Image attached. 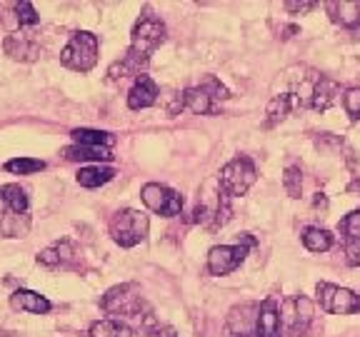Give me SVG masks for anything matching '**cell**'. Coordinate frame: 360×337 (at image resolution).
I'll return each instance as SVG.
<instances>
[{
	"mask_svg": "<svg viewBox=\"0 0 360 337\" xmlns=\"http://www.w3.org/2000/svg\"><path fill=\"white\" fill-rule=\"evenodd\" d=\"M90 337H135V332L120 320H98L90 327Z\"/></svg>",
	"mask_w": 360,
	"mask_h": 337,
	"instance_id": "cell-26",
	"label": "cell"
},
{
	"mask_svg": "<svg viewBox=\"0 0 360 337\" xmlns=\"http://www.w3.org/2000/svg\"><path fill=\"white\" fill-rule=\"evenodd\" d=\"M11 305L15 310H25V312H33V315L51 312V300H45L43 295H38L33 290H15L11 295Z\"/></svg>",
	"mask_w": 360,
	"mask_h": 337,
	"instance_id": "cell-15",
	"label": "cell"
},
{
	"mask_svg": "<svg viewBox=\"0 0 360 337\" xmlns=\"http://www.w3.org/2000/svg\"><path fill=\"white\" fill-rule=\"evenodd\" d=\"M0 200L6 202L8 210H13V213H28V192L20 185H0Z\"/></svg>",
	"mask_w": 360,
	"mask_h": 337,
	"instance_id": "cell-24",
	"label": "cell"
},
{
	"mask_svg": "<svg viewBox=\"0 0 360 337\" xmlns=\"http://www.w3.org/2000/svg\"><path fill=\"white\" fill-rule=\"evenodd\" d=\"M338 93H340V88H338L333 80L328 78H321L318 75V80H315V90H313V103H310V107L313 110H328V107L333 105V103L338 100Z\"/></svg>",
	"mask_w": 360,
	"mask_h": 337,
	"instance_id": "cell-19",
	"label": "cell"
},
{
	"mask_svg": "<svg viewBox=\"0 0 360 337\" xmlns=\"http://www.w3.org/2000/svg\"><path fill=\"white\" fill-rule=\"evenodd\" d=\"M260 305L243 303L228 312L223 325V337H255V322H258Z\"/></svg>",
	"mask_w": 360,
	"mask_h": 337,
	"instance_id": "cell-9",
	"label": "cell"
},
{
	"mask_svg": "<svg viewBox=\"0 0 360 337\" xmlns=\"http://www.w3.org/2000/svg\"><path fill=\"white\" fill-rule=\"evenodd\" d=\"M281 310L285 312V320L290 325L292 335H305L313 322V303L305 295H295L292 300H285L281 305Z\"/></svg>",
	"mask_w": 360,
	"mask_h": 337,
	"instance_id": "cell-10",
	"label": "cell"
},
{
	"mask_svg": "<svg viewBox=\"0 0 360 337\" xmlns=\"http://www.w3.org/2000/svg\"><path fill=\"white\" fill-rule=\"evenodd\" d=\"M75 145H88V147H110L115 143V135L103 133V130H90V128H75L73 133Z\"/></svg>",
	"mask_w": 360,
	"mask_h": 337,
	"instance_id": "cell-21",
	"label": "cell"
},
{
	"mask_svg": "<svg viewBox=\"0 0 360 337\" xmlns=\"http://www.w3.org/2000/svg\"><path fill=\"white\" fill-rule=\"evenodd\" d=\"M148 60L150 58L141 55V53H135L128 48V53H125L123 58H120L118 62H112L110 67H108V78L110 80H123V78H130V75H138L141 78V70L148 65Z\"/></svg>",
	"mask_w": 360,
	"mask_h": 337,
	"instance_id": "cell-14",
	"label": "cell"
},
{
	"mask_svg": "<svg viewBox=\"0 0 360 337\" xmlns=\"http://www.w3.org/2000/svg\"><path fill=\"white\" fill-rule=\"evenodd\" d=\"M326 13L340 28H360V0H328Z\"/></svg>",
	"mask_w": 360,
	"mask_h": 337,
	"instance_id": "cell-12",
	"label": "cell"
},
{
	"mask_svg": "<svg viewBox=\"0 0 360 337\" xmlns=\"http://www.w3.org/2000/svg\"><path fill=\"white\" fill-rule=\"evenodd\" d=\"M292 95L290 93H285V95H276L273 100L268 103V125H276L281 123V120L288 118V112H290L292 107Z\"/></svg>",
	"mask_w": 360,
	"mask_h": 337,
	"instance_id": "cell-27",
	"label": "cell"
},
{
	"mask_svg": "<svg viewBox=\"0 0 360 337\" xmlns=\"http://www.w3.org/2000/svg\"><path fill=\"white\" fill-rule=\"evenodd\" d=\"M28 230H30V218L25 213H13V210H8V213H3V218H0V232L6 237H22Z\"/></svg>",
	"mask_w": 360,
	"mask_h": 337,
	"instance_id": "cell-22",
	"label": "cell"
},
{
	"mask_svg": "<svg viewBox=\"0 0 360 337\" xmlns=\"http://www.w3.org/2000/svg\"><path fill=\"white\" fill-rule=\"evenodd\" d=\"M343 107H345V112L350 115V120H353V123H358V120H360V88L345 90Z\"/></svg>",
	"mask_w": 360,
	"mask_h": 337,
	"instance_id": "cell-33",
	"label": "cell"
},
{
	"mask_svg": "<svg viewBox=\"0 0 360 337\" xmlns=\"http://www.w3.org/2000/svg\"><path fill=\"white\" fill-rule=\"evenodd\" d=\"M183 107L195 112V115H210V112H215L213 98H210L200 85H198V88L183 90Z\"/></svg>",
	"mask_w": 360,
	"mask_h": 337,
	"instance_id": "cell-18",
	"label": "cell"
},
{
	"mask_svg": "<svg viewBox=\"0 0 360 337\" xmlns=\"http://www.w3.org/2000/svg\"><path fill=\"white\" fill-rule=\"evenodd\" d=\"M103 310L110 315H125V317H141L143 298L138 295V285L125 282V285H115L105 292L103 298Z\"/></svg>",
	"mask_w": 360,
	"mask_h": 337,
	"instance_id": "cell-7",
	"label": "cell"
},
{
	"mask_svg": "<svg viewBox=\"0 0 360 337\" xmlns=\"http://www.w3.org/2000/svg\"><path fill=\"white\" fill-rule=\"evenodd\" d=\"M6 170L13 175H33L45 170V163L43 160H35V157H15V160H8Z\"/></svg>",
	"mask_w": 360,
	"mask_h": 337,
	"instance_id": "cell-28",
	"label": "cell"
},
{
	"mask_svg": "<svg viewBox=\"0 0 360 337\" xmlns=\"http://www.w3.org/2000/svg\"><path fill=\"white\" fill-rule=\"evenodd\" d=\"M315 208H323V210L328 208V200H326V195H323V192H318V195H315Z\"/></svg>",
	"mask_w": 360,
	"mask_h": 337,
	"instance_id": "cell-38",
	"label": "cell"
},
{
	"mask_svg": "<svg viewBox=\"0 0 360 337\" xmlns=\"http://www.w3.org/2000/svg\"><path fill=\"white\" fill-rule=\"evenodd\" d=\"M318 303L326 312L330 315H353L360 312V298L348 287H338L330 282H318Z\"/></svg>",
	"mask_w": 360,
	"mask_h": 337,
	"instance_id": "cell-6",
	"label": "cell"
},
{
	"mask_svg": "<svg viewBox=\"0 0 360 337\" xmlns=\"http://www.w3.org/2000/svg\"><path fill=\"white\" fill-rule=\"evenodd\" d=\"M115 178V170L112 168H101V165H93V168H80L78 173V185L83 187H101L105 183Z\"/></svg>",
	"mask_w": 360,
	"mask_h": 337,
	"instance_id": "cell-23",
	"label": "cell"
},
{
	"mask_svg": "<svg viewBox=\"0 0 360 337\" xmlns=\"http://www.w3.org/2000/svg\"><path fill=\"white\" fill-rule=\"evenodd\" d=\"M158 95H160V90H158L155 80L150 75H141V78H135L128 93V107L130 110H146V107L155 105Z\"/></svg>",
	"mask_w": 360,
	"mask_h": 337,
	"instance_id": "cell-13",
	"label": "cell"
},
{
	"mask_svg": "<svg viewBox=\"0 0 360 337\" xmlns=\"http://www.w3.org/2000/svg\"><path fill=\"white\" fill-rule=\"evenodd\" d=\"M255 245V240L250 235H240L238 245H218L208 253V270L210 275H228L236 267H240V263L248 258V250Z\"/></svg>",
	"mask_w": 360,
	"mask_h": 337,
	"instance_id": "cell-4",
	"label": "cell"
},
{
	"mask_svg": "<svg viewBox=\"0 0 360 337\" xmlns=\"http://www.w3.org/2000/svg\"><path fill=\"white\" fill-rule=\"evenodd\" d=\"M60 62L75 73H88L98 62V35L88 30H75L60 53Z\"/></svg>",
	"mask_w": 360,
	"mask_h": 337,
	"instance_id": "cell-1",
	"label": "cell"
},
{
	"mask_svg": "<svg viewBox=\"0 0 360 337\" xmlns=\"http://www.w3.org/2000/svg\"><path fill=\"white\" fill-rule=\"evenodd\" d=\"M143 332H146L148 337H178V332H175L173 327L160 325L150 312L143 315Z\"/></svg>",
	"mask_w": 360,
	"mask_h": 337,
	"instance_id": "cell-29",
	"label": "cell"
},
{
	"mask_svg": "<svg viewBox=\"0 0 360 337\" xmlns=\"http://www.w3.org/2000/svg\"><path fill=\"white\" fill-rule=\"evenodd\" d=\"M315 6H318V3H313V0H303V3L288 0V3H285V11H288V13H310Z\"/></svg>",
	"mask_w": 360,
	"mask_h": 337,
	"instance_id": "cell-37",
	"label": "cell"
},
{
	"mask_svg": "<svg viewBox=\"0 0 360 337\" xmlns=\"http://www.w3.org/2000/svg\"><path fill=\"white\" fill-rule=\"evenodd\" d=\"M148 227L150 220L141 210H118L110 220V237L118 242L120 247H135L148 237Z\"/></svg>",
	"mask_w": 360,
	"mask_h": 337,
	"instance_id": "cell-2",
	"label": "cell"
},
{
	"mask_svg": "<svg viewBox=\"0 0 360 337\" xmlns=\"http://www.w3.org/2000/svg\"><path fill=\"white\" fill-rule=\"evenodd\" d=\"M338 230L343 232L345 240L360 237V210H353V213L345 215V218L340 220V225H338Z\"/></svg>",
	"mask_w": 360,
	"mask_h": 337,
	"instance_id": "cell-32",
	"label": "cell"
},
{
	"mask_svg": "<svg viewBox=\"0 0 360 337\" xmlns=\"http://www.w3.org/2000/svg\"><path fill=\"white\" fill-rule=\"evenodd\" d=\"M258 173H255V165L250 157L245 155H238L233 157L231 163L225 165L218 175V183H220V190L225 192L228 197H238V195H245L250 190V185L255 183Z\"/></svg>",
	"mask_w": 360,
	"mask_h": 337,
	"instance_id": "cell-3",
	"label": "cell"
},
{
	"mask_svg": "<svg viewBox=\"0 0 360 337\" xmlns=\"http://www.w3.org/2000/svg\"><path fill=\"white\" fill-rule=\"evenodd\" d=\"M283 185H285V192L290 197H300V187H303V173H300V168L290 165L285 170V175H283Z\"/></svg>",
	"mask_w": 360,
	"mask_h": 337,
	"instance_id": "cell-30",
	"label": "cell"
},
{
	"mask_svg": "<svg viewBox=\"0 0 360 337\" xmlns=\"http://www.w3.org/2000/svg\"><path fill=\"white\" fill-rule=\"evenodd\" d=\"M303 245L308 247L310 253H326L333 247V235L326 227H305Z\"/></svg>",
	"mask_w": 360,
	"mask_h": 337,
	"instance_id": "cell-25",
	"label": "cell"
},
{
	"mask_svg": "<svg viewBox=\"0 0 360 337\" xmlns=\"http://www.w3.org/2000/svg\"><path fill=\"white\" fill-rule=\"evenodd\" d=\"M15 13H18V22H20V25H35V22L40 20V15L35 13V6L30 0L15 3Z\"/></svg>",
	"mask_w": 360,
	"mask_h": 337,
	"instance_id": "cell-34",
	"label": "cell"
},
{
	"mask_svg": "<svg viewBox=\"0 0 360 337\" xmlns=\"http://www.w3.org/2000/svg\"><path fill=\"white\" fill-rule=\"evenodd\" d=\"M200 88L208 93L210 98H213V103H218V100H228L231 98V93H228V88H225L223 83H220L215 75H205V80L200 83Z\"/></svg>",
	"mask_w": 360,
	"mask_h": 337,
	"instance_id": "cell-31",
	"label": "cell"
},
{
	"mask_svg": "<svg viewBox=\"0 0 360 337\" xmlns=\"http://www.w3.org/2000/svg\"><path fill=\"white\" fill-rule=\"evenodd\" d=\"M345 263L350 267H360V237L345 240Z\"/></svg>",
	"mask_w": 360,
	"mask_h": 337,
	"instance_id": "cell-35",
	"label": "cell"
},
{
	"mask_svg": "<svg viewBox=\"0 0 360 337\" xmlns=\"http://www.w3.org/2000/svg\"><path fill=\"white\" fill-rule=\"evenodd\" d=\"M315 145L321 147V150H328V147H343V140L330 133H321L318 138H315Z\"/></svg>",
	"mask_w": 360,
	"mask_h": 337,
	"instance_id": "cell-36",
	"label": "cell"
},
{
	"mask_svg": "<svg viewBox=\"0 0 360 337\" xmlns=\"http://www.w3.org/2000/svg\"><path fill=\"white\" fill-rule=\"evenodd\" d=\"M65 160H73V163H88V160H96V163H110L112 152L110 147H88V145H70L63 150Z\"/></svg>",
	"mask_w": 360,
	"mask_h": 337,
	"instance_id": "cell-17",
	"label": "cell"
},
{
	"mask_svg": "<svg viewBox=\"0 0 360 337\" xmlns=\"http://www.w3.org/2000/svg\"><path fill=\"white\" fill-rule=\"evenodd\" d=\"M281 305L276 298H268L260 303L258 322H255V337H281Z\"/></svg>",
	"mask_w": 360,
	"mask_h": 337,
	"instance_id": "cell-11",
	"label": "cell"
},
{
	"mask_svg": "<svg viewBox=\"0 0 360 337\" xmlns=\"http://www.w3.org/2000/svg\"><path fill=\"white\" fill-rule=\"evenodd\" d=\"M141 200L146 202L148 210L163 215V218H175V215L183 213V205H186V200H183L180 192L170 190V187L160 185V183H148V185H143Z\"/></svg>",
	"mask_w": 360,
	"mask_h": 337,
	"instance_id": "cell-5",
	"label": "cell"
},
{
	"mask_svg": "<svg viewBox=\"0 0 360 337\" xmlns=\"http://www.w3.org/2000/svg\"><path fill=\"white\" fill-rule=\"evenodd\" d=\"M3 51L15 60H35L40 55V45L30 38H22V35H8L3 40Z\"/></svg>",
	"mask_w": 360,
	"mask_h": 337,
	"instance_id": "cell-16",
	"label": "cell"
},
{
	"mask_svg": "<svg viewBox=\"0 0 360 337\" xmlns=\"http://www.w3.org/2000/svg\"><path fill=\"white\" fill-rule=\"evenodd\" d=\"M165 43V22L155 15H143L135 22L133 40H130V51L141 53V55L150 58V53L158 45Z\"/></svg>",
	"mask_w": 360,
	"mask_h": 337,
	"instance_id": "cell-8",
	"label": "cell"
},
{
	"mask_svg": "<svg viewBox=\"0 0 360 337\" xmlns=\"http://www.w3.org/2000/svg\"><path fill=\"white\" fill-rule=\"evenodd\" d=\"M73 245L70 242H56V245L45 247L43 253L38 255V263L45 265V267H63V265H68V260L73 258Z\"/></svg>",
	"mask_w": 360,
	"mask_h": 337,
	"instance_id": "cell-20",
	"label": "cell"
}]
</instances>
